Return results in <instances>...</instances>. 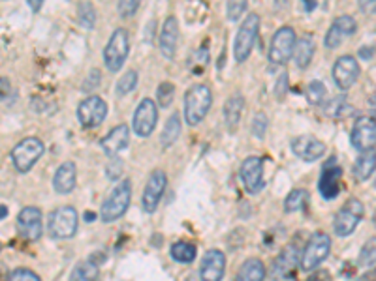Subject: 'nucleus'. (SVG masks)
Returning a JSON list of instances; mask_svg holds the SVG:
<instances>
[{
  "instance_id": "nucleus-10",
  "label": "nucleus",
  "mask_w": 376,
  "mask_h": 281,
  "mask_svg": "<svg viewBox=\"0 0 376 281\" xmlns=\"http://www.w3.org/2000/svg\"><path fill=\"white\" fill-rule=\"evenodd\" d=\"M297 264H301L299 248H297V244H288L273 261L269 275H271L273 281L292 280V278H296Z\"/></svg>"
},
{
  "instance_id": "nucleus-8",
  "label": "nucleus",
  "mask_w": 376,
  "mask_h": 281,
  "mask_svg": "<svg viewBox=\"0 0 376 281\" xmlns=\"http://www.w3.org/2000/svg\"><path fill=\"white\" fill-rule=\"evenodd\" d=\"M45 152L43 143L38 137H27V139L19 140L17 145L12 148V163L17 169V172L25 175L34 167L38 159L42 158Z\"/></svg>"
},
{
  "instance_id": "nucleus-36",
  "label": "nucleus",
  "mask_w": 376,
  "mask_h": 281,
  "mask_svg": "<svg viewBox=\"0 0 376 281\" xmlns=\"http://www.w3.org/2000/svg\"><path fill=\"white\" fill-rule=\"evenodd\" d=\"M137 81H140V77H137L136 70H128V72L117 81L119 96H126V94H130V92L137 86Z\"/></svg>"
},
{
  "instance_id": "nucleus-24",
  "label": "nucleus",
  "mask_w": 376,
  "mask_h": 281,
  "mask_svg": "<svg viewBox=\"0 0 376 281\" xmlns=\"http://www.w3.org/2000/svg\"><path fill=\"white\" fill-rule=\"evenodd\" d=\"M376 171V152L375 150H367L358 156V159L354 161V169L352 175L358 182H365L373 177V172Z\"/></svg>"
},
{
  "instance_id": "nucleus-48",
  "label": "nucleus",
  "mask_w": 376,
  "mask_h": 281,
  "mask_svg": "<svg viewBox=\"0 0 376 281\" xmlns=\"http://www.w3.org/2000/svg\"><path fill=\"white\" fill-rule=\"evenodd\" d=\"M43 2H45V0H27V4L31 6L32 12H40L43 6Z\"/></svg>"
},
{
  "instance_id": "nucleus-34",
  "label": "nucleus",
  "mask_w": 376,
  "mask_h": 281,
  "mask_svg": "<svg viewBox=\"0 0 376 281\" xmlns=\"http://www.w3.org/2000/svg\"><path fill=\"white\" fill-rule=\"evenodd\" d=\"M359 266L363 268H370L376 264V239H370L369 242H365V246L359 251Z\"/></svg>"
},
{
  "instance_id": "nucleus-1",
  "label": "nucleus",
  "mask_w": 376,
  "mask_h": 281,
  "mask_svg": "<svg viewBox=\"0 0 376 281\" xmlns=\"http://www.w3.org/2000/svg\"><path fill=\"white\" fill-rule=\"evenodd\" d=\"M130 201H132V182L128 178H124L113 186L110 195L105 197V201L102 202L100 220L104 223H113V221L121 220L130 208Z\"/></svg>"
},
{
  "instance_id": "nucleus-37",
  "label": "nucleus",
  "mask_w": 376,
  "mask_h": 281,
  "mask_svg": "<svg viewBox=\"0 0 376 281\" xmlns=\"http://www.w3.org/2000/svg\"><path fill=\"white\" fill-rule=\"evenodd\" d=\"M248 6V0H228V4H226V15H228V21L235 23V21H239L245 12H247Z\"/></svg>"
},
{
  "instance_id": "nucleus-49",
  "label": "nucleus",
  "mask_w": 376,
  "mask_h": 281,
  "mask_svg": "<svg viewBox=\"0 0 376 281\" xmlns=\"http://www.w3.org/2000/svg\"><path fill=\"white\" fill-rule=\"evenodd\" d=\"M373 55H375V47H361V49H359V56L365 58V61L373 58Z\"/></svg>"
},
{
  "instance_id": "nucleus-22",
  "label": "nucleus",
  "mask_w": 376,
  "mask_h": 281,
  "mask_svg": "<svg viewBox=\"0 0 376 281\" xmlns=\"http://www.w3.org/2000/svg\"><path fill=\"white\" fill-rule=\"evenodd\" d=\"M177 43H179V23L177 19L170 15L162 25L160 36H158V45H160V53L166 58H173L177 53Z\"/></svg>"
},
{
  "instance_id": "nucleus-53",
  "label": "nucleus",
  "mask_w": 376,
  "mask_h": 281,
  "mask_svg": "<svg viewBox=\"0 0 376 281\" xmlns=\"http://www.w3.org/2000/svg\"><path fill=\"white\" fill-rule=\"evenodd\" d=\"M6 204H2V216H0V218H2V220H4V218H6Z\"/></svg>"
},
{
  "instance_id": "nucleus-31",
  "label": "nucleus",
  "mask_w": 376,
  "mask_h": 281,
  "mask_svg": "<svg viewBox=\"0 0 376 281\" xmlns=\"http://www.w3.org/2000/svg\"><path fill=\"white\" fill-rule=\"evenodd\" d=\"M308 202V191L307 190H294L288 193V197L284 199V212H299L307 207Z\"/></svg>"
},
{
  "instance_id": "nucleus-15",
  "label": "nucleus",
  "mask_w": 376,
  "mask_h": 281,
  "mask_svg": "<svg viewBox=\"0 0 376 281\" xmlns=\"http://www.w3.org/2000/svg\"><path fill=\"white\" fill-rule=\"evenodd\" d=\"M352 147L358 152L373 150L376 145V120L373 116H359L350 134Z\"/></svg>"
},
{
  "instance_id": "nucleus-16",
  "label": "nucleus",
  "mask_w": 376,
  "mask_h": 281,
  "mask_svg": "<svg viewBox=\"0 0 376 281\" xmlns=\"http://www.w3.org/2000/svg\"><path fill=\"white\" fill-rule=\"evenodd\" d=\"M17 225L19 236L27 242H36L42 236L43 223H42V210L36 207H27L23 208L17 216Z\"/></svg>"
},
{
  "instance_id": "nucleus-55",
  "label": "nucleus",
  "mask_w": 376,
  "mask_h": 281,
  "mask_svg": "<svg viewBox=\"0 0 376 281\" xmlns=\"http://www.w3.org/2000/svg\"><path fill=\"white\" fill-rule=\"evenodd\" d=\"M375 223H376V214H375Z\"/></svg>"
},
{
  "instance_id": "nucleus-44",
  "label": "nucleus",
  "mask_w": 376,
  "mask_h": 281,
  "mask_svg": "<svg viewBox=\"0 0 376 281\" xmlns=\"http://www.w3.org/2000/svg\"><path fill=\"white\" fill-rule=\"evenodd\" d=\"M286 88H288V74L280 75V79H278L277 86H275V96L277 99H283L284 94H286Z\"/></svg>"
},
{
  "instance_id": "nucleus-32",
  "label": "nucleus",
  "mask_w": 376,
  "mask_h": 281,
  "mask_svg": "<svg viewBox=\"0 0 376 281\" xmlns=\"http://www.w3.org/2000/svg\"><path fill=\"white\" fill-rule=\"evenodd\" d=\"M77 21L83 29H94L96 25V10H94L93 2H81L77 8Z\"/></svg>"
},
{
  "instance_id": "nucleus-50",
  "label": "nucleus",
  "mask_w": 376,
  "mask_h": 281,
  "mask_svg": "<svg viewBox=\"0 0 376 281\" xmlns=\"http://www.w3.org/2000/svg\"><path fill=\"white\" fill-rule=\"evenodd\" d=\"M358 281H376V270H369L363 275H359Z\"/></svg>"
},
{
  "instance_id": "nucleus-51",
  "label": "nucleus",
  "mask_w": 376,
  "mask_h": 281,
  "mask_svg": "<svg viewBox=\"0 0 376 281\" xmlns=\"http://www.w3.org/2000/svg\"><path fill=\"white\" fill-rule=\"evenodd\" d=\"M301 4L305 12H313L316 8V0H301Z\"/></svg>"
},
{
  "instance_id": "nucleus-38",
  "label": "nucleus",
  "mask_w": 376,
  "mask_h": 281,
  "mask_svg": "<svg viewBox=\"0 0 376 281\" xmlns=\"http://www.w3.org/2000/svg\"><path fill=\"white\" fill-rule=\"evenodd\" d=\"M345 32L340 31L335 23H331V26L327 29L326 36H324V45H326L327 49H337L340 43L345 42Z\"/></svg>"
},
{
  "instance_id": "nucleus-33",
  "label": "nucleus",
  "mask_w": 376,
  "mask_h": 281,
  "mask_svg": "<svg viewBox=\"0 0 376 281\" xmlns=\"http://www.w3.org/2000/svg\"><path fill=\"white\" fill-rule=\"evenodd\" d=\"M326 85L322 81H313V83H308L307 90H305V98L310 105H320L326 99Z\"/></svg>"
},
{
  "instance_id": "nucleus-23",
  "label": "nucleus",
  "mask_w": 376,
  "mask_h": 281,
  "mask_svg": "<svg viewBox=\"0 0 376 281\" xmlns=\"http://www.w3.org/2000/svg\"><path fill=\"white\" fill-rule=\"evenodd\" d=\"M75 184H77V167H75L74 161H64L55 171L53 190L59 195H68L75 190Z\"/></svg>"
},
{
  "instance_id": "nucleus-26",
  "label": "nucleus",
  "mask_w": 376,
  "mask_h": 281,
  "mask_svg": "<svg viewBox=\"0 0 376 281\" xmlns=\"http://www.w3.org/2000/svg\"><path fill=\"white\" fill-rule=\"evenodd\" d=\"M315 38L310 36V34H305V36L297 40L296 51H294V61H296V66L299 70H305L310 64L313 56H315Z\"/></svg>"
},
{
  "instance_id": "nucleus-28",
  "label": "nucleus",
  "mask_w": 376,
  "mask_h": 281,
  "mask_svg": "<svg viewBox=\"0 0 376 281\" xmlns=\"http://www.w3.org/2000/svg\"><path fill=\"white\" fill-rule=\"evenodd\" d=\"M173 261H177L181 264H190L192 261H196L197 248L190 242H175L170 250Z\"/></svg>"
},
{
  "instance_id": "nucleus-47",
  "label": "nucleus",
  "mask_w": 376,
  "mask_h": 281,
  "mask_svg": "<svg viewBox=\"0 0 376 281\" xmlns=\"http://www.w3.org/2000/svg\"><path fill=\"white\" fill-rule=\"evenodd\" d=\"M359 10L363 13H375L376 12V0H358Z\"/></svg>"
},
{
  "instance_id": "nucleus-30",
  "label": "nucleus",
  "mask_w": 376,
  "mask_h": 281,
  "mask_svg": "<svg viewBox=\"0 0 376 281\" xmlns=\"http://www.w3.org/2000/svg\"><path fill=\"white\" fill-rule=\"evenodd\" d=\"M98 263H94L93 259H87L72 270L68 281H94L98 278Z\"/></svg>"
},
{
  "instance_id": "nucleus-5",
  "label": "nucleus",
  "mask_w": 376,
  "mask_h": 281,
  "mask_svg": "<svg viewBox=\"0 0 376 281\" xmlns=\"http://www.w3.org/2000/svg\"><path fill=\"white\" fill-rule=\"evenodd\" d=\"M80 225V216L74 207H59L50 214L47 232L53 240L72 239Z\"/></svg>"
},
{
  "instance_id": "nucleus-25",
  "label": "nucleus",
  "mask_w": 376,
  "mask_h": 281,
  "mask_svg": "<svg viewBox=\"0 0 376 281\" xmlns=\"http://www.w3.org/2000/svg\"><path fill=\"white\" fill-rule=\"evenodd\" d=\"M243 111H245V98L241 94H234V96H230L226 99V104H224V120H226V126H228L230 131L237 129Z\"/></svg>"
},
{
  "instance_id": "nucleus-9",
  "label": "nucleus",
  "mask_w": 376,
  "mask_h": 281,
  "mask_svg": "<svg viewBox=\"0 0 376 281\" xmlns=\"http://www.w3.org/2000/svg\"><path fill=\"white\" fill-rule=\"evenodd\" d=\"M130 53V38L126 29H115L104 49V62L110 72H119Z\"/></svg>"
},
{
  "instance_id": "nucleus-40",
  "label": "nucleus",
  "mask_w": 376,
  "mask_h": 281,
  "mask_svg": "<svg viewBox=\"0 0 376 281\" xmlns=\"http://www.w3.org/2000/svg\"><path fill=\"white\" fill-rule=\"evenodd\" d=\"M8 281H42V278L29 268H15L8 274Z\"/></svg>"
},
{
  "instance_id": "nucleus-46",
  "label": "nucleus",
  "mask_w": 376,
  "mask_h": 281,
  "mask_svg": "<svg viewBox=\"0 0 376 281\" xmlns=\"http://www.w3.org/2000/svg\"><path fill=\"white\" fill-rule=\"evenodd\" d=\"M305 281H331V275L327 270H315Z\"/></svg>"
},
{
  "instance_id": "nucleus-18",
  "label": "nucleus",
  "mask_w": 376,
  "mask_h": 281,
  "mask_svg": "<svg viewBox=\"0 0 376 281\" xmlns=\"http://www.w3.org/2000/svg\"><path fill=\"white\" fill-rule=\"evenodd\" d=\"M340 177H343V169L335 166V159H329L327 166L322 169L320 180H318V191L326 201H333L335 197H339Z\"/></svg>"
},
{
  "instance_id": "nucleus-12",
  "label": "nucleus",
  "mask_w": 376,
  "mask_h": 281,
  "mask_svg": "<svg viewBox=\"0 0 376 281\" xmlns=\"http://www.w3.org/2000/svg\"><path fill=\"white\" fill-rule=\"evenodd\" d=\"M241 182L245 186L248 195H256L264 190V159L260 156H248L239 169Z\"/></svg>"
},
{
  "instance_id": "nucleus-45",
  "label": "nucleus",
  "mask_w": 376,
  "mask_h": 281,
  "mask_svg": "<svg viewBox=\"0 0 376 281\" xmlns=\"http://www.w3.org/2000/svg\"><path fill=\"white\" fill-rule=\"evenodd\" d=\"M121 172H123V163H121V161L115 158V167L110 163V166H107V172H105V175H107V178H110V180H117V178L121 177Z\"/></svg>"
},
{
  "instance_id": "nucleus-13",
  "label": "nucleus",
  "mask_w": 376,
  "mask_h": 281,
  "mask_svg": "<svg viewBox=\"0 0 376 281\" xmlns=\"http://www.w3.org/2000/svg\"><path fill=\"white\" fill-rule=\"evenodd\" d=\"M107 116V104L100 96H89L77 105V120L83 128H98Z\"/></svg>"
},
{
  "instance_id": "nucleus-14",
  "label": "nucleus",
  "mask_w": 376,
  "mask_h": 281,
  "mask_svg": "<svg viewBox=\"0 0 376 281\" xmlns=\"http://www.w3.org/2000/svg\"><path fill=\"white\" fill-rule=\"evenodd\" d=\"M158 124V109L151 98H143L136 107L134 118H132V128L140 137H149L153 135Z\"/></svg>"
},
{
  "instance_id": "nucleus-43",
  "label": "nucleus",
  "mask_w": 376,
  "mask_h": 281,
  "mask_svg": "<svg viewBox=\"0 0 376 281\" xmlns=\"http://www.w3.org/2000/svg\"><path fill=\"white\" fill-rule=\"evenodd\" d=\"M346 105H345V98H335L333 102H329L327 104V115L331 116H339L340 111H345Z\"/></svg>"
},
{
  "instance_id": "nucleus-4",
  "label": "nucleus",
  "mask_w": 376,
  "mask_h": 281,
  "mask_svg": "<svg viewBox=\"0 0 376 281\" xmlns=\"http://www.w3.org/2000/svg\"><path fill=\"white\" fill-rule=\"evenodd\" d=\"M260 32V15L258 13H248V17L241 23L239 31L234 40V58L237 64H243L248 61L253 53L254 43L258 40Z\"/></svg>"
},
{
  "instance_id": "nucleus-7",
  "label": "nucleus",
  "mask_w": 376,
  "mask_h": 281,
  "mask_svg": "<svg viewBox=\"0 0 376 281\" xmlns=\"http://www.w3.org/2000/svg\"><path fill=\"white\" fill-rule=\"evenodd\" d=\"M296 43V31L292 26H280L271 38V45H269V53H267L269 64L271 66H284L294 56Z\"/></svg>"
},
{
  "instance_id": "nucleus-27",
  "label": "nucleus",
  "mask_w": 376,
  "mask_h": 281,
  "mask_svg": "<svg viewBox=\"0 0 376 281\" xmlns=\"http://www.w3.org/2000/svg\"><path fill=\"white\" fill-rule=\"evenodd\" d=\"M265 275H267V272H265L264 263L254 257V259H247L241 264L234 281H264Z\"/></svg>"
},
{
  "instance_id": "nucleus-17",
  "label": "nucleus",
  "mask_w": 376,
  "mask_h": 281,
  "mask_svg": "<svg viewBox=\"0 0 376 281\" xmlns=\"http://www.w3.org/2000/svg\"><path fill=\"white\" fill-rule=\"evenodd\" d=\"M361 67L352 55L339 56L333 64V81L339 90H348L359 79Z\"/></svg>"
},
{
  "instance_id": "nucleus-29",
  "label": "nucleus",
  "mask_w": 376,
  "mask_h": 281,
  "mask_svg": "<svg viewBox=\"0 0 376 281\" xmlns=\"http://www.w3.org/2000/svg\"><path fill=\"white\" fill-rule=\"evenodd\" d=\"M179 135H181V118L177 113H173V115L167 118L164 129H162L160 145L164 148H170L175 140L179 139Z\"/></svg>"
},
{
  "instance_id": "nucleus-6",
  "label": "nucleus",
  "mask_w": 376,
  "mask_h": 281,
  "mask_svg": "<svg viewBox=\"0 0 376 281\" xmlns=\"http://www.w3.org/2000/svg\"><path fill=\"white\" fill-rule=\"evenodd\" d=\"M365 214V207L363 202L356 199V197H352L348 201L340 207V210L335 214L333 220V231L337 236L340 239H346V236H350L352 232L358 229V225L361 223Z\"/></svg>"
},
{
  "instance_id": "nucleus-20",
  "label": "nucleus",
  "mask_w": 376,
  "mask_h": 281,
  "mask_svg": "<svg viewBox=\"0 0 376 281\" xmlns=\"http://www.w3.org/2000/svg\"><path fill=\"white\" fill-rule=\"evenodd\" d=\"M226 272V255L220 250H209L200 264L202 281H223Z\"/></svg>"
},
{
  "instance_id": "nucleus-19",
  "label": "nucleus",
  "mask_w": 376,
  "mask_h": 281,
  "mask_svg": "<svg viewBox=\"0 0 376 281\" xmlns=\"http://www.w3.org/2000/svg\"><path fill=\"white\" fill-rule=\"evenodd\" d=\"M292 152L303 161H316L326 154V145L313 135H299L290 143Z\"/></svg>"
},
{
  "instance_id": "nucleus-42",
  "label": "nucleus",
  "mask_w": 376,
  "mask_h": 281,
  "mask_svg": "<svg viewBox=\"0 0 376 281\" xmlns=\"http://www.w3.org/2000/svg\"><path fill=\"white\" fill-rule=\"evenodd\" d=\"M253 135L256 139H264L265 131H267V116L265 113H258V115L254 116L253 120Z\"/></svg>"
},
{
  "instance_id": "nucleus-3",
  "label": "nucleus",
  "mask_w": 376,
  "mask_h": 281,
  "mask_svg": "<svg viewBox=\"0 0 376 281\" xmlns=\"http://www.w3.org/2000/svg\"><path fill=\"white\" fill-rule=\"evenodd\" d=\"M331 253V239L327 232L316 231L310 234L301 253V268L305 272H315Z\"/></svg>"
},
{
  "instance_id": "nucleus-41",
  "label": "nucleus",
  "mask_w": 376,
  "mask_h": 281,
  "mask_svg": "<svg viewBox=\"0 0 376 281\" xmlns=\"http://www.w3.org/2000/svg\"><path fill=\"white\" fill-rule=\"evenodd\" d=\"M333 23L339 26L340 31L345 32L346 38L356 34V31H358V25H356V21H354V17H350V15H340V17L335 19Z\"/></svg>"
},
{
  "instance_id": "nucleus-21",
  "label": "nucleus",
  "mask_w": 376,
  "mask_h": 281,
  "mask_svg": "<svg viewBox=\"0 0 376 281\" xmlns=\"http://www.w3.org/2000/svg\"><path fill=\"white\" fill-rule=\"evenodd\" d=\"M128 145H130V128L126 124H119V126H115V128L102 139V143H100V147H102V150L105 152V156H110V158H117L119 154L128 148Z\"/></svg>"
},
{
  "instance_id": "nucleus-35",
  "label": "nucleus",
  "mask_w": 376,
  "mask_h": 281,
  "mask_svg": "<svg viewBox=\"0 0 376 281\" xmlns=\"http://www.w3.org/2000/svg\"><path fill=\"white\" fill-rule=\"evenodd\" d=\"M173 96H175V86L170 81H162L158 88H156V102L160 107H170L173 104Z\"/></svg>"
},
{
  "instance_id": "nucleus-39",
  "label": "nucleus",
  "mask_w": 376,
  "mask_h": 281,
  "mask_svg": "<svg viewBox=\"0 0 376 281\" xmlns=\"http://www.w3.org/2000/svg\"><path fill=\"white\" fill-rule=\"evenodd\" d=\"M117 10L119 15L123 19L132 17V15H136V12L140 10V0H119Z\"/></svg>"
},
{
  "instance_id": "nucleus-52",
  "label": "nucleus",
  "mask_w": 376,
  "mask_h": 281,
  "mask_svg": "<svg viewBox=\"0 0 376 281\" xmlns=\"http://www.w3.org/2000/svg\"><path fill=\"white\" fill-rule=\"evenodd\" d=\"M6 90H10V83L6 77H2V98H6Z\"/></svg>"
},
{
  "instance_id": "nucleus-11",
  "label": "nucleus",
  "mask_w": 376,
  "mask_h": 281,
  "mask_svg": "<svg viewBox=\"0 0 376 281\" xmlns=\"http://www.w3.org/2000/svg\"><path fill=\"white\" fill-rule=\"evenodd\" d=\"M166 186L167 177L164 171L156 169V171L149 175L147 184H145V190H143L142 195V208L145 214L156 212V208H158L162 197H164V191H166Z\"/></svg>"
},
{
  "instance_id": "nucleus-2",
  "label": "nucleus",
  "mask_w": 376,
  "mask_h": 281,
  "mask_svg": "<svg viewBox=\"0 0 376 281\" xmlns=\"http://www.w3.org/2000/svg\"><path fill=\"white\" fill-rule=\"evenodd\" d=\"M213 105V92L207 85H192L185 92V120L188 126H197L204 120Z\"/></svg>"
},
{
  "instance_id": "nucleus-54",
  "label": "nucleus",
  "mask_w": 376,
  "mask_h": 281,
  "mask_svg": "<svg viewBox=\"0 0 376 281\" xmlns=\"http://www.w3.org/2000/svg\"><path fill=\"white\" fill-rule=\"evenodd\" d=\"M93 216H94V214H91V212H89V214H87V221H93V220H94Z\"/></svg>"
}]
</instances>
